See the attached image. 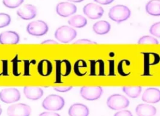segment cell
<instances>
[{
  "mask_svg": "<svg viewBox=\"0 0 160 116\" xmlns=\"http://www.w3.org/2000/svg\"><path fill=\"white\" fill-rule=\"evenodd\" d=\"M108 16L111 20L119 23L127 20L130 17L131 11L124 5L118 4L109 9Z\"/></svg>",
  "mask_w": 160,
  "mask_h": 116,
  "instance_id": "1",
  "label": "cell"
},
{
  "mask_svg": "<svg viewBox=\"0 0 160 116\" xmlns=\"http://www.w3.org/2000/svg\"><path fill=\"white\" fill-rule=\"evenodd\" d=\"M77 36L76 31L71 27L62 26L58 27L54 33L55 38L62 43H69Z\"/></svg>",
  "mask_w": 160,
  "mask_h": 116,
  "instance_id": "2",
  "label": "cell"
},
{
  "mask_svg": "<svg viewBox=\"0 0 160 116\" xmlns=\"http://www.w3.org/2000/svg\"><path fill=\"white\" fill-rule=\"evenodd\" d=\"M64 99L58 95L51 94L46 97L42 103V107L48 110H60L64 105Z\"/></svg>",
  "mask_w": 160,
  "mask_h": 116,
  "instance_id": "3",
  "label": "cell"
},
{
  "mask_svg": "<svg viewBox=\"0 0 160 116\" xmlns=\"http://www.w3.org/2000/svg\"><path fill=\"white\" fill-rule=\"evenodd\" d=\"M48 29L49 27L48 24L44 21L41 20L31 22L26 27L28 33L34 36H43L48 32Z\"/></svg>",
  "mask_w": 160,
  "mask_h": 116,
  "instance_id": "4",
  "label": "cell"
},
{
  "mask_svg": "<svg viewBox=\"0 0 160 116\" xmlns=\"http://www.w3.org/2000/svg\"><path fill=\"white\" fill-rule=\"evenodd\" d=\"M129 100L122 95L113 94L107 100V105L112 110H121L128 107Z\"/></svg>",
  "mask_w": 160,
  "mask_h": 116,
  "instance_id": "5",
  "label": "cell"
},
{
  "mask_svg": "<svg viewBox=\"0 0 160 116\" xmlns=\"http://www.w3.org/2000/svg\"><path fill=\"white\" fill-rule=\"evenodd\" d=\"M102 94V89L99 86H83L80 89L81 97L88 100H95L98 99Z\"/></svg>",
  "mask_w": 160,
  "mask_h": 116,
  "instance_id": "6",
  "label": "cell"
},
{
  "mask_svg": "<svg viewBox=\"0 0 160 116\" xmlns=\"http://www.w3.org/2000/svg\"><path fill=\"white\" fill-rule=\"evenodd\" d=\"M20 97L19 91L16 88H6L0 91V100L6 104L18 102L20 99Z\"/></svg>",
  "mask_w": 160,
  "mask_h": 116,
  "instance_id": "7",
  "label": "cell"
},
{
  "mask_svg": "<svg viewBox=\"0 0 160 116\" xmlns=\"http://www.w3.org/2000/svg\"><path fill=\"white\" fill-rule=\"evenodd\" d=\"M31 112V107L22 103L12 104L9 106L7 109L8 116H29Z\"/></svg>",
  "mask_w": 160,
  "mask_h": 116,
  "instance_id": "8",
  "label": "cell"
},
{
  "mask_svg": "<svg viewBox=\"0 0 160 116\" xmlns=\"http://www.w3.org/2000/svg\"><path fill=\"white\" fill-rule=\"evenodd\" d=\"M83 12L89 19H97L103 15L104 9L101 6L90 2L84 6Z\"/></svg>",
  "mask_w": 160,
  "mask_h": 116,
  "instance_id": "9",
  "label": "cell"
},
{
  "mask_svg": "<svg viewBox=\"0 0 160 116\" xmlns=\"http://www.w3.org/2000/svg\"><path fill=\"white\" fill-rule=\"evenodd\" d=\"M71 71V65L68 60L56 61V82L59 81L62 77L68 76Z\"/></svg>",
  "mask_w": 160,
  "mask_h": 116,
  "instance_id": "10",
  "label": "cell"
},
{
  "mask_svg": "<svg viewBox=\"0 0 160 116\" xmlns=\"http://www.w3.org/2000/svg\"><path fill=\"white\" fill-rule=\"evenodd\" d=\"M76 6L70 2H61L56 5V11L58 15L62 17H68L76 13Z\"/></svg>",
  "mask_w": 160,
  "mask_h": 116,
  "instance_id": "11",
  "label": "cell"
},
{
  "mask_svg": "<svg viewBox=\"0 0 160 116\" xmlns=\"http://www.w3.org/2000/svg\"><path fill=\"white\" fill-rule=\"evenodd\" d=\"M17 15L24 20H30L34 18L37 14L36 7L32 4H24L17 11Z\"/></svg>",
  "mask_w": 160,
  "mask_h": 116,
  "instance_id": "12",
  "label": "cell"
},
{
  "mask_svg": "<svg viewBox=\"0 0 160 116\" xmlns=\"http://www.w3.org/2000/svg\"><path fill=\"white\" fill-rule=\"evenodd\" d=\"M142 100L147 103L156 104L160 101V90L155 87H149L145 90Z\"/></svg>",
  "mask_w": 160,
  "mask_h": 116,
  "instance_id": "13",
  "label": "cell"
},
{
  "mask_svg": "<svg viewBox=\"0 0 160 116\" xmlns=\"http://www.w3.org/2000/svg\"><path fill=\"white\" fill-rule=\"evenodd\" d=\"M19 41V36L14 31H6L0 34V44H16Z\"/></svg>",
  "mask_w": 160,
  "mask_h": 116,
  "instance_id": "14",
  "label": "cell"
},
{
  "mask_svg": "<svg viewBox=\"0 0 160 116\" xmlns=\"http://www.w3.org/2000/svg\"><path fill=\"white\" fill-rule=\"evenodd\" d=\"M89 109L82 104L76 103L71 105L68 110L69 116H88Z\"/></svg>",
  "mask_w": 160,
  "mask_h": 116,
  "instance_id": "15",
  "label": "cell"
},
{
  "mask_svg": "<svg viewBox=\"0 0 160 116\" xmlns=\"http://www.w3.org/2000/svg\"><path fill=\"white\" fill-rule=\"evenodd\" d=\"M24 94L28 99L38 100L43 95V90L38 87H24L23 89Z\"/></svg>",
  "mask_w": 160,
  "mask_h": 116,
  "instance_id": "16",
  "label": "cell"
},
{
  "mask_svg": "<svg viewBox=\"0 0 160 116\" xmlns=\"http://www.w3.org/2000/svg\"><path fill=\"white\" fill-rule=\"evenodd\" d=\"M138 116H154L156 114L155 107L146 104H139L136 108Z\"/></svg>",
  "mask_w": 160,
  "mask_h": 116,
  "instance_id": "17",
  "label": "cell"
},
{
  "mask_svg": "<svg viewBox=\"0 0 160 116\" xmlns=\"http://www.w3.org/2000/svg\"><path fill=\"white\" fill-rule=\"evenodd\" d=\"M38 73L43 77L49 76L52 71V63L47 60H41L38 65Z\"/></svg>",
  "mask_w": 160,
  "mask_h": 116,
  "instance_id": "18",
  "label": "cell"
},
{
  "mask_svg": "<svg viewBox=\"0 0 160 116\" xmlns=\"http://www.w3.org/2000/svg\"><path fill=\"white\" fill-rule=\"evenodd\" d=\"M92 29L96 34L103 35L109 32L111 29V25L106 21H99L94 24Z\"/></svg>",
  "mask_w": 160,
  "mask_h": 116,
  "instance_id": "19",
  "label": "cell"
},
{
  "mask_svg": "<svg viewBox=\"0 0 160 116\" xmlns=\"http://www.w3.org/2000/svg\"><path fill=\"white\" fill-rule=\"evenodd\" d=\"M146 12L154 16H160V0H150L146 5Z\"/></svg>",
  "mask_w": 160,
  "mask_h": 116,
  "instance_id": "20",
  "label": "cell"
},
{
  "mask_svg": "<svg viewBox=\"0 0 160 116\" xmlns=\"http://www.w3.org/2000/svg\"><path fill=\"white\" fill-rule=\"evenodd\" d=\"M68 23L74 27L81 28L87 24V19L81 15H76L69 19Z\"/></svg>",
  "mask_w": 160,
  "mask_h": 116,
  "instance_id": "21",
  "label": "cell"
},
{
  "mask_svg": "<svg viewBox=\"0 0 160 116\" xmlns=\"http://www.w3.org/2000/svg\"><path fill=\"white\" fill-rule=\"evenodd\" d=\"M87 67L86 62L82 59H79L74 64V72L76 75L84 76L87 72Z\"/></svg>",
  "mask_w": 160,
  "mask_h": 116,
  "instance_id": "22",
  "label": "cell"
},
{
  "mask_svg": "<svg viewBox=\"0 0 160 116\" xmlns=\"http://www.w3.org/2000/svg\"><path fill=\"white\" fill-rule=\"evenodd\" d=\"M141 87L134 86V87H123V92L129 97L131 98H137L141 92Z\"/></svg>",
  "mask_w": 160,
  "mask_h": 116,
  "instance_id": "23",
  "label": "cell"
},
{
  "mask_svg": "<svg viewBox=\"0 0 160 116\" xmlns=\"http://www.w3.org/2000/svg\"><path fill=\"white\" fill-rule=\"evenodd\" d=\"M138 43L139 44H158V41L150 36H144L139 38L138 40Z\"/></svg>",
  "mask_w": 160,
  "mask_h": 116,
  "instance_id": "24",
  "label": "cell"
},
{
  "mask_svg": "<svg viewBox=\"0 0 160 116\" xmlns=\"http://www.w3.org/2000/svg\"><path fill=\"white\" fill-rule=\"evenodd\" d=\"M24 0H2L3 4L11 9H14L22 4Z\"/></svg>",
  "mask_w": 160,
  "mask_h": 116,
  "instance_id": "25",
  "label": "cell"
},
{
  "mask_svg": "<svg viewBox=\"0 0 160 116\" xmlns=\"http://www.w3.org/2000/svg\"><path fill=\"white\" fill-rule=\"evenodd\" d=\"M11 22V17L9 14L1 12L0 13V28L8 26Z\"/></svg>",
  "mask_w": 160,
  "mask_h": 116,
  "instance_id": "26",
  "label": "cell"
},
{
  "mask_svg": "<svg viewBox=\"0 0 160 116\" xmlns=\"http://www.w3.org/2000/svg\"><path fill=\"white\" fill-rule=\"evenodd\" d=\"M150 33L155 37L160 38V22L153 24L149 29Z\"/></svg>",
  "mask_w": 160,
  "mask_h": 116,
  "instance_id": "27",
  "label": "cell"
},
{
  "mask_svg": "<svg viewBox=\"0 0 160 116\" xmlns=\"http://www.w3.org/2000/svg\"><path fill=\"white\" fill-rule=\"evenodd\" d=\"M72 88V86H65V87H55L54 89L56 91L60 92H65L70 90Z\"/></svg>",
  "mask_w": 160,
  "mask_h": 116,
  "instance_id": "28",
  "label": "cell"
},
{
  "mask_svg": "<svg viewBox=\"0 0 160 116\" xmlns=\"http://www.w3.org/2000/svg\"><path fill=\"white\" fill-rule=\"evenodd\" d=\"M114 116H132L131 112L127 110H124L116 112Z\"/></svg>",
  "mask_w": 160,
  "mask_h": 116,
  "instance_id": "29",
  "label": "cell"
},
{
  "mask_svg": "<svg viewBox=\"0 0 160 116\" xmlns=\"http://www.w3.org/2000/svg\"><path fill=\"white\" fill-rule=\"evenodd\" d=\"M96 44V42L92 41L91 40L89 39H79L77 40L76 41H75L73 44Z\"/></svg>",
  "mask_w": 160,
  "mask_h": 116,
  "instance_id": "30",
  "label": "cell"
},
{
  "mask_svg": "<svg viewBox=\"0 0 160 116\" xmlns=\"http://www.w3.org/2000/svg\"><path fill=\"white\" fill-rule=\"evenodd\" d=\"M39 116H60L58 114L54 112H44L41 113Z\"/></svg>",
  "mask_w": 160,
  "mask_h": 116,
  "instance_id": "31",
  "label": "cell"
},
{
  "mask_svg": "<svg viewBox=\"0 0 160 116\" xmlns=\"http://www.w3.org/2000/svg\"><path fill=\"white\" fill-rule=\"evenodd\" d=\"M94 1L100 4L107 5L111 3L114 0H94Z\"/></svg>",
  "mask_w": 160,
  "mask_h": 116,
  "instance_id": "32",
  "label": "cell"
},
{
  "mask_svg": "<svg viewBox=\"0 0 160 116\" xmlns=\"http://www.w3.org/2000/svg\"><path fill=\"white\" fill-rule=\"evenodd\" d=\"M58 44L56 41H54V40H51V39H48V40H46L43 42H41V44Z\"/></svg>",
  "mask_w": 160,
  "mask_h": 116,
  "instance_id": "33",
  "label": "cell"
},
{
  "mask_svg": "<svg viewBox=\"0 0 160 116\" xmlns=\"http://www.w3.org/2000/svg\"><path fill=\"white\" fill-rule=\"evenodd\" d=\"M68 1L74 2H82L84 0H68Z\"/></svg>",
  "mask_w": 160,
  "mask_h": 116,
  "instance_id": "34",
  "label": "cell"
},
{
  "mask_svg": "<svg viewBox=\"0 0 160 116\" xmlns=\"http://www.w3.org/2000/svg\"><path fill=\"white\" fill-rule=\"evenodd\" d=\"M1 113H2V108H1V105H0V115H1Z\"/></svg>",
  "mask_w": 160,
  "mask_h": 116,
  "instance_id": "35",
  "label": "cell"
}]
</instances>
